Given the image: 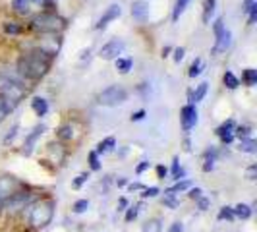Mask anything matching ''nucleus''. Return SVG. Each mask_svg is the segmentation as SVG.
Segmentation results:
<instances>
[{"instance_id":"f257e3e1","label":"nucleus","mask_w":257,"mask_h":232,"mask_svg":"<svg viewBox=\"0 0 257 232\" xmlns=\"http://www.w3.org/2000/svg\"><path fill=\"white\" fill-rule=\"evenodd\" d=\"M52 64V56L49 52H45L43 49H35V51L24 54L18 60V74L29 79V81H37L41 77H45L49 74Z\"/></svg>"},{"instance_id":"f03ea898","label":"nucleus","mask_w":257,"mask_h":232,"mask_svg":"<svg viewBox=\"0 0 257 232\" xmlns=\"http://www.w3.org/2000/svg\"><path fill=\"white\" fill-rule=\"evenodd\" d=\"M54 209H56L54 199H39L37 203L31 205L29 224L33 228H47L51 224L52 217H54Z\"/></svg>"},{"instance_id":"7ed1b4c3","label":"nucleus","mask_w":257,"mask_h":232,"mask_svg":"<svg viewBox=\"0 0 257 232\" xmlns=\"http://www.w3.org/2000/svg\"><path fill=\"white\" fill-rule=\"evenodd\" d=\"M66 27V20L54 12H41L31 20V29L39 33H60Z\"/></svg>"},{"instance_id":"20e7f679","label":"nucleus","mask_w":257,"mask_h":232,"mask_svg":"<svg viewBox=\"0 0 257 232\" xmlns=\"http://www.w3.org/2000/svg\"><path fill=\"white\" fill-rule=\"evenodd\" d=\"M26 97V87L10 77H0V99L12 110L16 104Z\"/></svg>"},{"instance_id":"39448f33","label":"nucleus","mask_w":257,"mask_h":232,"mask_svg":"<svg viewBox=\"0 0 257 232\" xmlns=\"http://www.w3.org/2000/svg\"><path fill=\"white\" fill-rule=\"evenodd\" d=\"M126 101H128V91L122 85H110L104 91H101V95H99V104H103V106H118Z\"/></svg>"},{"instance_id":"423d86ee","label":"nucleus","mask_w":257,"mask_h":232,"mask_svg":"<svg viewBox=\"0 0 257 232\" xmlns=\"http://www.w3.org/2000/svg\"><path fill=\"white\" fill-rule=\"evenodd\" d=\"M29 203V193L27 192H16L14 195H10L6 201H2L0 205L4 207L8 213H18V211H22V209H26V205Z\"/></svg>"},{"instance_id":"0eeeda50","label":"nucleus","mask_w":257,"mask_h":232,"mask_svg":"<svg viewBox=\"0 0 257 232\" xmlns=\"http://www.w3.org/2000/svg\"><path fill=\"white\" fill-rule=\"evenodd\" d=\"M24 188V184L18 180V178H14V176H0V203L2 201H6L10 195H14L16 192H20Z\"/></svg>"},{"instance_id":"6e6552de","label":"nucleus","mask_w":257,"mask_h":232,"mask_svg":"<svg viewBox=\"0 0 257 232\" xmlns=\"http://www.w3.org/2000/svg\"><path fill=\"white\" fill-rule=\"evenodd\" d=\"M122 52H124V43L118 41V39H112L106 45H103V49L99 51V56L103 60H116L118 54H122Z\"/></svg>"},{"instance_id":"1a4fd4ad","label":"nucleus","mask_w":257,"mask_h":232,"mask_svg":"<svg viewBox=\"0 0 257 232\" xmlns=\"http://www.w3.org/2000/svg\"><path fill=\"white\" fill-rule=\"evenodd\" d=\"M180 118H182V128L186 130V132H190L197 124V108H195V103L186 104L182 108Z\"/></svg>"},{"instance_id":"9d476101","label":"nucleus","mask_w":257,"mask_h":232,"mask_svg":"<svg viewBox=\"0 0 257 232\" xmlns=\"http://www.w3.org/2000/svg\"><path fill=\"white\" fill-rule=\"evenodd\" d=\"M234 120H226L222 126H219V128L215 130V134L220 138V142L224 143V145H228V143H232V140H234Z\"/></svg>"},{"instance_id":"9b49d317","label":"nucleus","mask_w":257,"mask_h":232,"mask_svg":"<svg viewBox=\"0 0 257 232\" xmlns=\"http://www.w3.org/2000/svg\"><path fill=\"white\" fill-rule=\"evenodd\" d=\"M122 14V8L118 6V4H112V6H108L106 8V12L103 14V18L99 20V24H97V29H104V27L108 26L110 22H114L116 18Z\"/></svg>"},{"instance_id":"f8f14e48","label":"nucleus","mask_w":257,"mask_h":232,"mask_svg":"<svg viewBox=\"0 0 257 232\" xmlns=\"http://www.w3.org/2000/svg\"><path fill=\"white\" fill-rule=\"evenodd\" d=\"M232 45V33L228 29H224L220 35H217V43H215V49H213V54H219V52L228 51Z\"/></svg>"},{"instance_id":"ddd939ff","label":"nucleus","mask_w":257,"mask_h":232,"mask_svg":"<svg viewBox=\"0 0 257 232\" xmlns=\"http://www.w3.org/2000/svg\"><path fill=\"white\" fill-rule=\"evenodd\" d=\"M45 126H37V128L33 130L29 136L26 138V149H24V153L26 155H31V151H33V145H35V142H37L39 138L43 136V132H45Z\"/></svg>"},{"instance_id":"4468645a","label":"nucleus","mask_w":257,"mask_h":232,"mask_svg":"<svg viewBox=\"0 0 257 232\" xmlns=\"http://www.w3.org/2000/svg\"><path fill=\"white\" fill-rule=\"evenodd\" d=\"M132 16H134L136 20H145V18L149 16V4H147V2H142V0L134 2V4H132Z\"/></svg>"},{"instance_id":"2eb2a0df","label":"nucleus","mask_w":257,"mask_h":232,"mask_svg":"<svg viewBox=\"0 0 257 232\" xmlns=\"http://www.w3.org/2000/svg\"><path fill=\"white\" fill-rule=\"evenodd\" d=\"M31 106H33V110H35L37 116H45L49 112V103H47L43 97H35V99L31 101Z\"/></svg>"},{"instance_id":"dca6fc26","label":"nucleus","mask_w":257,"mask_h":232,"mask_svg":"<svg viewBox=\"0 0 257 232\" xmlns=\"http://www.w3.org/2000/svg\"><path fill=\"white\" fill-rule=\"evenodd\" d=\"M74 138H76L74 124H64L62 128L58 130V140H60V142H72Z\"/></svg>"},{"instance_id":"f3484780","label":"nucleus","mask_w":257,"mask_h":232,"mask_svg":"<svg viewBox=\"0 0 257 232\" xmlns=\"http://www.w3.org/2000/svg\"><path fill=\"white\" fill-rule=\"evenodd\" d=\"M234 209V215L238 217V219H242V220H245V219H249L251 215H253V209L249 205H245V203H238L236 207H232Z\"/></svg>"},{"instance_id":"a211bd4d","label":"nucleus","mask_w":257,"mask_h":232,"mask_svg":"<svg viewBox=\"0 0 257 232\" xmlns=\"http://www.w3.org/2000/svg\"><path fill=\"white\" fill-rule=\"evenodd\" d=\"M49 153L52 155L54 163H62V161H64V149H62L60 143H51V145H49Z\"/></svg>"},{"instance_id":"6ab92c4d","label":"nucleus","mask_w":257,"mask_h":232,"mask_svg":"<svg viewBox=\"0 0 257 232\" xmlns=\"http://www.w3.org/2000/svg\"><path fill=\"white\" fill-rule=\"evenodd\" d=\"M240 151H244V153H251L255 155L257 153V143L251 140V138H244V140H240V147H238Z\"/></svg>"},{"instance_id":"aec40b11","label":"nucleus","mask_w":257,"mask_h":232,"mask_svg":"<svg viewBox=\"0 0 257 232\" xmlns=\"http://www.w3.org/2000/svg\"><path fill=\"white\" fill-rule=\"evenodd\" d=\"M207 85H209V83H205V81H203V83H199V85H197V89L193 91V93H190V103H199V101L205 97Z\"/></svg>"},{"instance_id":"412c9836","label":"nucleus","mask_w":257,"mask_h":232,"mask_svg":"<svg viewBox=\"0 0 257 232\" xmlns=\"http://www.w3.org/2000/svg\"><path fill=\"white\" fill-rule=\"evenodd\" d=\"M116 145V140L114 138H106V140H103V142H99V145H97V153L103 155V153H108V151H112Z\"/></svg>"},{"instance_id":"4be33fe9","label":"nucleus","mask_w":257,"mask_h":232,"mask_svg":"<svg viewBox=\"0 0 257 232\" xmlns=\"http://www.w3.org/2000/svg\"><path fill=\"white\" fill-rule=\"evenodd\" d=\"M242 81H244L247 87H253V85L257 83V70H253V68L244 70V74H242Z\"/></svg>"},{"instance_id":"5701e85b","label":"nucleus","mask_w":257,"mask_h":232,"mask_svg":"<svg viewBox=\"0 0 257 232\" xmlns=\"http://www.w3.org/2000/svg\"><path fill=\"white\" fill-rule=\"evenodd\" d=\"M215 4L217 0H203V22L205 24L211 22V16L215 14Z\"/></svg>"},{"instance_id":"b1692460","label":"nucleus","mask_w":257,"mask_h":232,"mask_svg":"<svg viewBox=\"0 0 257 232\" xmlns=\"http://www.w3.org/2000/svg\"><path fill=\"white\" fill-rule=\"evenodd\" d=\"M132 66H134V60L132 58H116V70L120 72V74H128L130 70H132Z\"/></svg>"},{"instance_id":"393cba45","label":"nucleus","mask_w":257,"mask_h":232,"mask_svg":"<svg viewBox=\"0 0 257 232\" xmlns=\"http://www.w3.org/2000/svg\"><path fill=\"white\" fill-rule=\"evenodd\" d=\"M192 188V182L190 180H178L172 188H168L167 193H172V195H176V193H180V192H186V190H190Z\"/></svg>"},{"instance_id":"a878e982","label":"nucleus","mask_w":257,"mask_h":232,"mask_svg":"<svg viewBox=\"0 0 257 232\" xmlns=\"http://www.w3.org/2000/svg\"><path fill=\"white\" fill-rule=\"evenodd\" d=\"M222 81H224V85L228 87V89H238V85H240V79L234 76L232 72H224V76H222Z\"/></svg>"},{"instance_id":"bb28decb","label":"nucleus","mask_w":257,"mask_h":232,"mask_svg":"<svg viewBox=\"0 0 257 232\" xmlns=\"http://www.w3.org/2000/svg\"><path fill=\"white\" fill-rule=\"evenodd\" d=\"M161 230H163L161 219H149L143 224V232H161Z\"/></svg>"},{"instance_id":"cd10ccee","label":"nucleus","mask_w":257,"mask_h":232,"mask_svg":"<svg viewBox=\"0 0 257 232\" xmlns=\"http://www.w3.org/2000/svg\"><path fill=\"white\" fill-rule=\"evenodd\" d=\"M29 4H31V0H14L12 6L18 14L26 16V14H29Z\"/></svg>"},{"instance_id":"c85d7f7f","label":"nucleus","mask_w":257,"mask_h":232,"mask_svg":"<svg viewBox=\"0 0 257 232\" xmlns=\"http://www.w3.org/2000/svg\"><path fill=\"white\" fill-rule=\"evenodd\" d=\"M4 33L6 35H20L22 33V27L18 26L16 22H6L4 24Z\"/></svg>"},{"instance_id":"c756f323","label":"nucleus","mask_w":257,"mask_h":232,"mask_svg":"<svg viewBox=\"0 0 257 232\" xmlns=\"http://www.w3.org/2000/svg\"><path fill=\"white\" fill-rule=\"evenodd\" d=\"M201 68H203V62H201V58H195L192 62V66H190V72H188V76L190 77H195L201 74Z\"/></svg>"},{"instance_id":"7c9ffc66","label":"nucleus","mask_w":257,"mask_h":232,"mask_svg":"<svg viewBox=\"0 0 257 232\" xmlns=\"http://www.w3.org/2000/svg\"><path fill=\"white\" fill-rule=\"evenodd\" d=\"M188 2H190V0H178V2H176V6H174V12H172V20H174V22H176V20H178V18L182 16V12L186 10Z\"/></svg>"},{"instance_id":"2f4dec72","label":"nucleus","mask_w":257,"mask_h":232,"mask_svg":"<svg viewBox=\"0 0 257 232\" xmlns=\"http://www.w3.org/2000/svg\"><path fill=\"white\" fill-rule=\"evenodd\" d=\"M219 219L220 220H234L236 215H234V209L232 207H222L219 211Z\"/></svg>"},{"instance_id":"473e14b6","label":"nucleus","mask_w":257,"mask_h":232,"mask_svg":"<svg viewBox=\"0 0 257 232\" xmlns=\"http://www.w3.org/2000/svg\"><path fill=\"white\" fill-rule=\"evenodd\" d=\"M249 136H251V128H249V126H240V128H234V138L244 140V138H249Z\"/></svg>"},{"instance_id":"72a5a7b5","label":"nucleus","mask_w":257,"mask_h":232,"mask_svg":"<svg viewBox=\"0 0 257 232\" xmlns=\"http://www.w3.org/2000/svg\"><path fill=\"white\" fill-rule=\"evenodd\" d=\"M89 209V199H77L74 203V213H85Z\"/></svg>"},{"instance_id":"f704fd0d","label":"nucleus","mask_w":257,"mask_h":232,"mask_svg":"<svg viewBox=\"0 0 257 232\" xmlns=\"http://www.w3.org/2000/svg\"><path fill=\"white\" fill-rule=\"evenodd\" d=\"M89 167H91V170H99V168H101L99 153H97V151H91L89 153Z\"/></svg>"},{"instance_id":"c9c22d12","label":"nucleus","mask_w":257,"mask_h":232,"mask_svg":"<svg viewBox=\"0 0 257 232\" xmlns=\"http://www.w3.org/2000/svg\"><path fill=\"white\" fill-rule=\"evenodd\" d=\"M138 213H140V205H134L128 209V213H126V222H132V220L138 219Z\"/></svg>"},{"instance_id":"e433bc0d","label":"nucleus","mask_w":257,"mask_h":232,"mask_svg":"<svg viewBox=\"0 0 257 232\" xmlns=\"http://www.w3.org/2000/svg\"><path fill=\"white\" fill-rule=\"evenodd\" d=\"M87 180H89V174H87V172H83V174H79L76 180H74V184H72V186H74L76 190H79V188H81V186H83Z\"/></svg>"},{"instance_id":"4c0bfd02","label":"nucleus","mask_w":257,"mask_h":232,"mask_svg":"<svg viewBox=\"0 0 257 232\" xmlns=\"http://www.w3.org/2000/svg\"><path fill=\"white\" fill-rule=\"evenodd\" d=\"M163 205L170 207V209H176V207H178V201L174 199V195H172V193H167V195H165V199H163Z\"/></svg>"},{"instance_id":"58836bf2","label":"nucleus","mask_w":257,"mask_h":232,"mask_svg":"<svg viewBox=\"0 0 257 232\" xmlns=\"http://www.w3.org/2000/svg\"><path fill=\"white\" fill-rule=\"evenodd\" d=\"M159 195V188L157 186H153V188H143V193L142 197L145 199V197H157Z\"/></svg>"},{"instance_id":"ea45409f","label":"nucleus","mask_w":257,"mask_h":232,"mask_svg":"<svg viewBox=\"0 0 257 232\" xmlns=\"http://www.w3.org/2000/svg\"><path fill=\"white\" fill-rule=\"evenodd\" d=\"M245 178H247V180H255L257 178V165H251V167L245 170Z\"/></svg>"},{"instance_id":"a19ab883","label":"nucleus","mask_w":257,"mask_h":232,"mask_svg":"<svg viewBox=\"0 0 257 232\" xmlns=\"http://www.w3.org/2000/svg\"><path fill=\"white\" fill-rule=\"evenodd\" d=\"M8 112H10V108H8V106H6V103L0 99V122H2V120L8 116Z\"/></svg>"},{"instance_id":"79ce46f5","label":"nucleus","mask_w":257,"mask_h":232,"mask_svg":"<svg viewBox=\"0 0 257 232\" xmlns=\"http://www.w3.org/2000/svg\"><path fill=\"white\" fill-rule=\"evenodd\" d=\"M213 29H215V35H220V33L224 31V22H222V18H219V20L215 22V27H213Z\"/></svg>"},{"instance_id":"37998d69","label":"nucleus","mask_w":257,"mask_h":232,"mask_svg":"<svg viewBox=\"0 0 257 232\" xmlns=\"http://www.w3.org/2000/svg\"><path fill=\"white\" fill-rule=\"evenodd\" d=\"M188 195H190V199H199V197L203 195V192H201L199 188H192V190H190V193H188Z\"/></svg>"},{"instance_id":"c03bdc74","label":"nucleus","mask_w":257,"mask_h":232,"mask_svg":"<svg viewBox=\"0 0 257 232\" xmlns=\"http://www.w3.org/2000/svg\"><path fill=\"white\" fill-rule=\"evenodd\" d=\"M147 168H149V161H142V163L136 167V172H138V174H143Z\"/></svg>"},{"instance_id":"a18cd8bd","label":"nucleus","mask_w":257,"mask_h":232,"mask_svg":"<svg viewBox=\"0 0 257 232\" xmlns=\"http://www.w3.org/2000/svg\"><path fill=\"white\" fill-rule=\"evenodd\" d=\"M255 6H257V0H244V10H245V12L253 10Z\"/></svg>"},{"instance_id":"49530a36","label":"nucleus","mask_w":257,"mask_h":232,"mask_svg":"<svg viewBox=\"0 0 257 232\" xmlns=\"http://www.w3.org/2000/svg\"><path fill=\"white\" fill-rule=\"evenodd\" d=\"M184 54H186V51L184 49H174V62H180L182 58H184Z\"/></svg>"},{"instance_id":"de8ad7c7","label":"nucleus","mask_w":257,"mask_h":232,"mask_svg":"<svg viewBox=\"0 0 257 232\" xmlns=\"http://www.w3.org/2000/svg\"><path fill=\"white\" fill-rule=\"evenodd\" d=\"M143 118H145V110H138V112L132 114V122H140Z\"/></svg>"},{"instance_id":"09e8293b","label":"nucleus","mask_w":257,"mask_h":232,"mask_svg":"<svg viewBox=\"0 0 257 232\" xmlns=\"http://www.w3.org/2000/svg\"><path fill=\"white\" fill-rule=\"evenodd\" d=\"M197 201H199V209H201V211H207V207H209V203H211V201H209L207 197H203V195H201Z\"/></svg>"},{"instance_id":"8fccbe9b","label":"nucleus","mask_w":257,"mask_h":232,"mask_svg":"<svg viewBox=\"0 0 257 232\" xmlns=\"http://www.w3.org/2000/svg\"><path fill=\"white\" fill-rule=\"evenodd\" d=\"M167 174H168L167 167H163V165H159V167H157V176H159V178H165Z\"/></svg>"},{"instance_id":"3c124183","label":"nucleus","mask_w":257,"mask_h":232,"mask_svg":"<svg viewBox=\"0 0 257 232\" xmlns=\"http://www.w3.org/2000/svg\"><path fill=\"white\" fill-rule=\"evenodd\" d=\"M249 26H253V24H255V20H257V6L255 8H253V10H249Z\"/></svg>"},{"instance_id":"603ef678","label":"nucleus","mask_w":257,"mask_h":232,"mask_svg":"<svg viewBox=\"0 0 257 232\" xmlns=\"http://www.w3.org/2000/svg\"><path fill=\"white\" fill-rule=\"evenodd\" d=\"M16 132H18V126H14L12 132H10V134H8L6 138H4V143H10V142H12L14 138H16Z\"/></svg>"},{"instance_id":"864d4df0","label":"nucleus","mask_w":257,"mask_h":232,"mask_svg":"<svg viewBox=\"0 0 257 232\" xmlns=\"http://www.w3.org/2000/svg\"><path fill=\"white\" fill-rule=\"evenodd\" d=\"M184 230V226H182V222H174L172 226H170V230L168 232H182Z\"/></svg>"},{"instance_id":"5fc2aeb1","label":"nucleus","mask_w":257,"mask_h":232,"mask_svg":"<svg viewBox=\"0 0 257 232\" xmlns=\"http://www.w3.org/2000/svg\"><path fill=\"white\" fill-rule=\"evenodd\" d=\"M213 163H215V161H207V159H205V165H203V170H205V172H209V170H213V167H215Z\"/></svg>"},{"instance_id":"6e6d98bb","label":"nucleus","mask_w":257,"mask_h":232,"mask_svg":"<svg viewBox=\"0 0 257 232\" xmlns=\"http://www.w3.org/2000/svg\"><path fill=\"white\" fill-rule=\"evenodd\" d=\"M128 188L132 190V192H134V190H143V186L140 184V182H134V184H130Z\"/></svg>"},{"instance_id":"4d7b16f0","label":"nucleus","mask_w":257,"mask_h":232,"mask_svg":"<svg viewBox=\"0 0 257 232\" xmlns=\"http://www.w3.org/2000/svg\"><path fill=\"white\" fill-rule=\"evenodd\" d=\"M116 184H118V188H122V186H126V184H128V178H120Z\"/></svg>"},{"instance_id":"13d9d810","label":"nucleus","mask_w":257,"mask_h":232,"mask_svg":"<svg viewBox=\"0 0 257 232\" xmlns=\"http://www.w3.org/2000/svg\"><path fill=\"white\" fill-rule=\"evenodd\" d=\"M184 149H186V151H192V143H190V140L184 142Z\"/></svg>"},{"instance_id":"bf43d9fd","label":"nucleus","mask_w":257,"mask_h":232,"mask_svg":"<svg viewBox=\"0 0 257 232\" xmlns=\"http://www.w3.org/2000/svg\"><path fill=\"white\" fill-rule=\"evenodd\" d=\"M172 51V49H170V47H165V49H163V56H165V58H167L168 56V52Z\"/></svg>"}]
</instances>
